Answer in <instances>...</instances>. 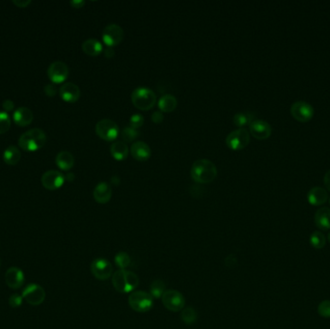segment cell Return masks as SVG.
<instances>
[{
    "mask_svg": "<svg viewBox=\"0 0 330 329\" xmlns=\"http://www.w3.org/2000/svg\"><path fill=\"white\" fill-rule=\"evenodd\" d=\"M82 49L88 55L95 56V55L100 54L104 49H103V45L100 41L94 39V38H90V39L85 40L83 42Z\"/></svg>",
    "mask_w": 330,
    "mask_h": 329,
    "instance_id": "obj_24",
    "label": "cell"
},
{
    "mask_svg": "<svg viewBox=\"0 0 330 329\" xmlns=\"http://www.w3.org/2000/svg\"><path fill=\"white\" fill-rule=\"evenodd\" d=\"M307 199L312 206H321L327 201L328 194L324 188L315 186L309 190L307 194Z\"/></svg>",
    "mask_w": 330,
    "mask_h": 329,
    "instance_id": "obj_20",
    "label": "cell"
},
{
    "mask_svg": "<svg viewBox=\"0 0 330 329\" xmlns=\"http://www.w3.org/2000/svg\"><path fill=\"white\" fill-rule=\"evenodd\" d=\"M129 123H130V126L137 128L139 126H142L144 123V118L140 114H134L133 116L130 117L129 119Z\"/></svg>",
    "mask_w": 330,
    "mask_h": 329,
    "instance_id": "obj_37",
    "label": "cell"
},
{
    "mask_svg": "<svg viewBox=\"0 0 330 329\" xmlns=\"http://www.w3.org/2000/svg\"><path fill=\"white\" fill-rule=\"evenodd\" d=\"M138 136H139V131L137 130V128H135L133 126H126L122 131V138L126 142H130L135 140Z\"/></svg>",
    "mask_w": 330,
    "mask_h": 329,
    "instance_id": "obj_34",
    "label": "cell"
},
{
    "mask_svg": "<svg viewBox=\"0 0 330 329\" xmlns=\"http://www.w3.org/2000/svg\"><path fill=\"white\" fill-rule=\"evenodd\" d=\"M47 142V136L41 128H32L25 131L19 139V146L25 152H35L43 148Z\"/></svg>",
    "mask_w": 330,
    "mask_h": 329,
    "instance_id": "obj_3",
    "label": "cell"
},
{
    "mask_svg": "<svg viewBox=\"0 0 330 329\" xmlns=\"http://www.w3.org/2000/svg\"><path fill=\"white\" fill-rule=\"evenodd\" d=\"M115 264L118 266V268H120V270H126L127 267H129L130 262H131V259L129 257V255L126 252H119L115 256Z\"/></svg>",
    "mask_w": 330,
    "mask_h": 329,
    "instance_id": "obj_32",
    "label": "cell"
},
{
    "mask_svg": "<svg viewBox=\"0 0 330 329\" xmlns=\"http://www.w3.org/2000/svg\"><path fill=\"white\" fill-rule=\"evenodd\" d=\"M164 117H163V114L160 112V111H155L153 114H152V120L153 122H155L156 124H159L163 121Z\"/></svg>",
    "mask_w": 330,
    "mask_h": 329,
    "instance_id": "obj_39",
    "label": "cell"
},
{
    "mask_svg": "<svg viewBox=\"0 0 330 329\" xmlns=\"http://www.w3.org/2000/svg\"><path fill=\"white\" fill-rule=\"evenodd\" d=\"M2 107H3L4 110L7 111V113H8L9 111H12V110L14 109L15 104H14L13 101H11V100H5V101L3 102V104H2Z\"/></svg>",
    "mask_w": 330,
    "mask_h": 329,
    "instance_id": "obj_40",
    "label": "cell"
},
{
    "mask_svg": "<svg viewBox=\"0 0 330 329\" xmlns=\"http://www.w3.org/2000/svg\"><path fill=\"white\" fill-rule=\"evenodd\" d=\"M59 94L65 102L75 103L80 97V89L77 84L73 82H67L61 86Z\"/></svg>",
    "mask_w": 330,
    "mask_h": 329,
    "instance_id": "obj_17",
    "label": "cell"
},
{
    "mask_svg": "<svg viewBox=\"0 0 330 329\" xmlns=\"http://www.w3.org/2000/svg\"><path fill=\"white\" fill-rule=\"evenodd\" d=\"M21 158V153L19 148L15 146H9L3 154V160L5 163L9 165H16L20 162Z\"/></svg>",
    "mask_w": 330,
    "mask_h": 329,
    "instance_id": "obj_25",
    "label": "cell"
},
{
    "mask_svg": "<svg viewBox=\"0 0 330 329\" xmlns=\"http://www.w3.org/2000/svg\"><path fill=\"white\" fill-rule=\"evenodd\" d=\"M70 3L75 8H81L85 4V1L84 0H72Z\"/></svg>",
    "mask_w": 330,
    "mask_h": 329,
    "instance_id": "obj_42",
    "label": "cell"
},
{
    "mask_svg": "<svg viewBox=\"0 0 330 329\" xmlns=\"http://www.w3.org/2000/svg\"><path fill=\"white\" fill-rule=\"evenodd\" d=\"M315 224L321 231H328L330 229V209L323 207L315 213Z\"/></svg>",
    "mask_w": 330,
    "mask_h": 329,
    "instance_id": "obj_21",
    "label": "cell"
},
{
    "mask_svg": "<svg viewBox=\"0 0 330 329\" xmlns=\"http://www.w3.org/2000/svg\"><path fill=\"white\" fill-rule=\"evenodd\" d=\"M22 298L30 305H41L46 299V291L37 284H29L22 291Z\"/></svg>",
    "mask_w": 330,
    "mask_h": 329,
    "instance_id": "obj_9",
    "label": "cell"
},
{
    "mask_svg": "<svg viewBox=\"0 0 330 329\" xmlns=\"http://www.w3.org/2000/svg\"><path fill=\"white\" fill-rule=\"evenodd\" d=\"M55 161L60 169L68 171L72 169L75 164V157L73 154L68 151H62L56 155Z\"/></svg>",
    "mask_w": 330,
    "mask_h": 329,
    "instance_id": "obj_23",
    "label": "cell"
},
{
    "mask_svg": "<svg viewBox=\"0 0 330 329\" xmlns=\"http://www.w3.org/2000/svg\"><path fill=\"white\" fill-rule=\"evenodd\" d=\"M65 179H67L68 181H73L75 179V175L73 174V173H69V174L65 176Z\"/></svg>",
    "mask_w": 330,
    "mask_h": 329,
    "instance_id": "obj_46",
    "label": "cell"
},
{
    "mask_svg": "<svg viewBox=\"0 0 330 329\" xmlns=\"http://www.w3.org/2000/svg\"><path fill=\"white\" fill-rule=\"evenodd\" d=\"M111 155H113L118 160L124 159L127 156L128 149L125 142L123 141H115L110 147Z\"/></svg>",
    "mask_w": 330,
    "mask_h": 329,
    "instance_id": "obj_27",
    "label": "cell"
},
{
    "mask_svg": "<svg viewBox=\"0 0 330 329\" xmlns=\"http://www.w3.org/2000/svg\"><path fill=\"white\" fill-rule=\"evenodd\" d=\"M33 119H34L33 112L28 107H19L13 113V120L18 126H28L32 123Z\"/></svg>",
    "mask_w": 330,
    "mask_h": 329,
    "instance_id": "obj_18",
    "label": "cell"
},
{
    "mask_svg": "<svg viewBox=\"0 0 330 329\" xmlns=\"http://www.w3.org/2000/svg\"><path fill=\"white\" fill-rule=\"evenodd\" d=\"M93 196L97 203H107L112 196V188L107 182H101L95 187Z\"/></svg>",
    "mask_w": 330,
    "mask_h": 329,
    "instance_id": "obj_19",
    "label": "cell"
},
{
    "mask_svg": "<svg viewBox=\"0 0 330 329\" xmlns=\"http://www.w3.org/2000/svg\"><path fill=\"white\" fill-rule=\"evenodd\" d=\"M133 156L140 161L148 159L151 156V148L144 141H136L130 149Z\"/></svg>",
    "mask_w": 330,
    "mask_h": 329,
    "instance_id": "obj_22",
    "label": "cell"
},
{
    "mask_svg": "<svg viewBox=\"0 0 330 329\" xmlns=\"http://www.w3.org/2000/svg\"><path fill=\"white\" fill-rule=\"evenodd\" d=\"M181 319L185 322V324H192L197 319V313L194 308L186 307L182 310L181 312Z\"/></svg>",
    "mask_w": 330,
    "mask_h": 329,
    "instance_id": "obj_31",
    "label": "cell"
},
{
    "mask_svg": "<svg viewBox=\"0 0 330 329\" xmlns=\"http://www.w3.org/2000/svg\"><path fill=\"white\" fill-rule=\"evenodd\" d=\"M250 134L257 139H267L272 135V126L263 120H255L249 125Z\"/></svg>",
    "mask_w": 330,
    "mask_h": 329,
    "instance_id": "obj_16",
    "label": "cell"
},
{
    "mask_svg": "<svg viewBox=\"0 0 330 329\" xmlns=\"http://www.w3.org/2000/svg\"><path fill=\"white\" fill-rule=\"evenodd\" d=\"M329 202H330V201H329Z\"/></svg>",
    "mask_w": 330,
    "mask_h": 329,
    "instance_id": "obj_48",
    "label": "cell"
},
{
    "mask_svg": "<svg viewBox=\"0 0 330 329\" xmlns=\"http://www.w3.org/2000/svg\"><path fill=\"white\" fill-rule=\"evenodd\" d=\"M104 53L107 58H111L114 56V49H112L111 47H107L106 49H104Z\"/></svg>",
    "mask_w": 330,
    "mask_h": 329,
    "instance_id": "obj_43",
    "label": "cell"
},
{
    "mask_svg": "<svg viewBox=\"0 0 330 329\" xmlns=\"http://www.w3.org/2000/svg\"><path fill=\"white\" fill-rule=\"evenodd\" d=\"M233 121L236 126L243 127L245 125H250L255 121V115L252 112H240L234 116Z\"/></svg>",
    "mask_w": 330,
    "mask_h": 329,
    "instance_id": "obj_28",
    "label": "cell"
},
{
    "mask_svg": "<svg viewBox=\"0 0 330 329\" xmlns=\"http://www.w3.org/2000/svg\"><path fill=\"white\" fill-rule=\"evenodd\" d=\"M314 108L310 104L303 101L295 102L291 107V116L301 123L309 122L314 116Z\"/></svg>",
    "mask_w": 330,
    "mask_h": 329,
    "instance_id": "obj_8",
    "label": "cell"
},
{
    "mask_svg": "<svg viewBox=\"0 0 330 329\" xmlns=\"http://www.w3.org/2000/svg\"><path fill=\"white\" fill-rule=\"evenodd\" d=\"M165 292V284L162 280H155L150 287V294L154 299H160Z\"/></svg>",
    "mask_w": 330,
    "mask_h": 329,
    "instance_id": "obj_30",
    "label": "cell"
},
{
    "mask_svg": "<svg viewBox=\"0 0 330 329\" xmlns=\"http://www.w3.org/2000/svg\"><path fill=\"white\" fill-rule=\"evenodd\" d=\"M327 240H328V242H330V232L329 234H328V237H327Z\"/></svg>",
    "mask_w": 330,
    "mask_h": 329,
    "instance_id": "obj_47",
    "label": "cell"
},
{
    "mask_svg": "<svg viewBox=\"0 0 330 329\" xmlns=\"http://www.w3.org/2000/svg\"><path fill=\"white\" fill-rule=\"evenodd\" d=\"M112 271V266L107 259L97 258L91 264V272L97 280H107L111 277Z\"/></svg>",
    "mask_w": 330,
    "mask_h": 329,
    "instance_id": "obj_11",
    "label": "cell"
},
{
    "mask_svg": "<svg viewBox=\"0 0 330 329\" xmlns=\"http://www.w3.org/2000/svg\"><path fill=\"white\" fill-rule=\"evenodd\" d=\"M131 101L137 108L148 110L155 106L156 103V95L150 88L138 87L133 91Z\"/></svg>",
    "mask_w": 330,
    "mask_h": 329,
    "instance_id": "obj_4",
    "label": "cell"
},
{
    "mask_svg": "<svg viewBox=\"0 0 330 329\" xmlns=\"http://www.w3.org/2000/svg\"><path fill=\"white\" fill-rule=\"evenodd\" d=\"M24 273L19 268L12 267L5 274V281L7 286L12 290H19L24 284Z\"/></svg>",
    "mask_w": 330,
    "mask_h": 329,
    "instance_id": "obj_15",
    "label": "cell"
},
{
    "mask_svg": "<svg viewBox=\"0 0 330 329\" xmlns=\"http://www.w3.org/2000/svg\"><path fill=\"white\" fill-rule=\"evenodd\" d=\"M22 302H23V298L19 293L12 294L9 299V305L12 308H19L22 305Z\"/></svg>",
    "mask_w": 330,
    "mask_h": 329,
    "instance_id": "obj_36",
    "label": "cell"
},
{
    "mask_svg": "<svg viewBox=\"0 0 330 329\" xmlns=\"http://www.w3.org/2000/svg\"><path fill=\"white\" fill-rule=\"evenodd\" d=\"M65 182V176L56 170H49L42 176V184L49 190H56Z\"/></svg>",
    "mask_w": 330,
    "mask_h": 329,
    "instance_id": "obj_14",
    "label": "cell"
},
{
    "mask_svg": "<svg viewBox=\"0 0 330 329\" xmlns=\"http://www.w3.org/2000/svg\"><path fill=\"white\" fill-rule=\"evenodd\" d=\"M127 301L130 308L137 313H147L154 306V300L151 294L143 290L133 291Z\"/></svg>",
    "mask_w": 330,
    "mask_h": 329,
    "instance_id": "obj_5",
    "label": "cell"
},
{
    "mask_svg": "<svg viewBox=\"0 0 330 329\" xmlns=\"http://www.w3.org/2000/svg\"><path fill=\"white\" fill-rule=\"evenodd\" d=\"M323 183H324V185L326 186V188L330 191V170H328L324 175Z\"/></svg>",
    "mask_w": 330,
    "mask_h": 329,
    "instance_id": "obj_44",
    "label": "cell"
},
{
    "mask_svg": "<svg viewBox=\"0 0 330 329\" xmlns=\"http://www.w3.org/2000/svg\"><path fill=\"white\" fill-rule=\"evenodd\" d=\"M124 38V30L116 23H110L103 31V39L107 47H114L122 42Z\"/></svg>",
    "mask_w": 330,
    "mask_h": 329,
    "instance_id": "obj_12",
    "label": "cell"
},
{
    "mask_svg": "<svg viewBox=\"0 0 330 329\" xmlns=\"http://www.w3.org/2000/svg\"><path fill=\"white\" fill-rule=\"evenodd\" d=\"M45 94L49 97H54L57 93V88L54 84H47L44 88Z\"/></svg>",
    "mask_w": 330,
    "mask_h": 329,
    "instance_id": "obj_38",
    "label": "cell"
},
{
    "mask_svg": "<svg viewBox=\"0 0 330 329\" xmlns=\"http://www.w3.org/2000/svg\"><path fill=\"white\" fill-rule=\"evenodd\" d=\"M161 300L165 308L171 312H181L185 308V297L179 290H165L163 295L161 297Z\"/></svg>",
    "mask_w": 330,
    "mask_h": 329,
    "instance_id": "obj_6",
    "label": "cell"
},
{
    "mask_svg": "<svg viewBox=\"0 0 330 329\" xmlns=\"http://www.w3.org/2000/svg\"><path fill=\"white\" fill-rule=\"evenodd\" d=\"M31 3L30 0H14L13 4H15L19 8H25Z\"/></svg>",
    "mask_w": 330,
    "mask_h": 329,
    "instance_id": "obj_41",
    "label": "cell"
},
{
    "mask_svg": "<svg viewBox=\"0 0 330 329\" xmlns=\"http://www.w3.org/2000/svg\"><path fill=\"white\" fill-rule=\"evenodd\" d=\"M250 135L246 128L240 127L231 131L226 137V143L233 150H242L249 144Z\"/></svg>",
    "mask_w": 330,
    "mask_h": 329,
    "instance_id": "obj_7",
    "label": "cell"
},
{
    "mask_svg": "<svg viewBox=\"0 0 330 329\" xmlns=\"http://www.w3.org/2000/svg\"><path fill=\"white\" fill-rule=\"evenodd\" d=\"M96 133L105 140H114L119 135V126L110 119H103L96 125Z\"/></svg>",
    "mask_w": 330,
    "mask_h": 329,
    "instance_id": "obj_10",
    "label": "cell"
},
{
    "mask_svg": "<svg viewBox=\"0 0 330 329\" xmlns=\"http://www.w3.org/2000/svg\"><path fill=\"white\" fill-rule=\"evenodd\" d=\"M191 177L197 183L208 184L213 182L217 176V168L210 159L201 158L196 160L191 167Z\"/></svg>",
    "mask_w": 330,
    "mask_h": 329,
    "instance_id": "obj_1",
    "label": "cell"
},
{
    "mask_svg": "<svg viewBox=\"0 0 330 329\" xmlns=\"http://www.w3.org/2000/svg\"><path fill=\"white\" fill-rule=\"evenodd\" d=\"M111 182H112V184H114V185H119V184H120V177L113 176L111 178Z\"/></svg>",
    "mask_w": 330,
    "mask_h": 329,
    "instance_id": "obj_45",
    "label": "cell"
},
{
    "mask_svg": "<svg viewBox=\"0 0 330 329\" xmlns=\"http://www.w3.org/2000/svg\"><path fill=\"white\" fill-rule=\"evenodd\" d=\"M11 127V119L8 113L0 111V135L7 133Z\"/></svg>",
    "mask_w": 330,
    "mask_h": 329,
    "instance_id": "obj_33",
    "label": "cell"
},
{
    "mask_svg": "<svg viewBox=\"0 0 330 329\" xmlns=\"http://www.w3.org/2000/svg\"><path fill=\"white\" fill-rule=\"evenodd\" d=\"M310 244L312 247H314L315 249H322L325 246L326 243V239L324 237V235L320 231H315L312 233L310 236Z\"/></svg>",
    "mask_w": 330,
    "mask_h": 329,
    "instance_id": "obj_29",
    "label": "cell"
},
{
    "mask_svg": "<svg viewBox=\"0 0 330 329\" xmlns=\"http://www.w3.org/2000/svg\"><path fill=\"white\" fill-rule=\"evenodd\" d=\"M111 280L114 289L122 293L133 292L139 286V277L135 272L127 270L117 271L112 274Z\"/></svg>",
    "mask_w": 330,
    "mask_h": 329,
    "instance_id": "obj_2",
    "label": "cell"
},
{
    "mask_svg": "<svg viewBox=\"0 0 330 329\" xmlns=\"http://www.w3.org/2000/svg\"><path fill=\"white\" fill-rule=\"evenodd\" d=\"M318 313L322 318H330V300H323L320 302L318 306Z\"/></svg>",
    "mask_w": 330,
    "mask_h": 329,
    "instance_id": "obj_35",
    "label": "cell"
},
{
    "mask_svg": "<svg viewBox=\"0 0 330 329\" xmlns=\"http://www.w3.org/2000/svg\"><path fill=\"white\" fill-rule=\"evenodd\" d=\"M177 105H178L177 98L175 96L171 94H165L158 101V107L160 108L161 111L164 112L173 111L177 107Z\"/></svg>",
    "mask_w": 330,
    "mask_h": 329,
    "instance_id": "obj_26",
    "label": "cell"
},
{
    "mask_svg": "<svg viewBox=\"0 0 330 329\" xmlns=\"http://www.w3.org/2000/svg\"><path fill=\"white\" fill-rule=\"evenodd\" d=\"M48 76L53 83H61L68 78V66L62 61L52 62L48 69Z\"/></svg>",
    "mask_w": 330,
    "mask_h": 329,
    "instance_id": "obj_13",
    "label": "cell"
}]
</instances>
